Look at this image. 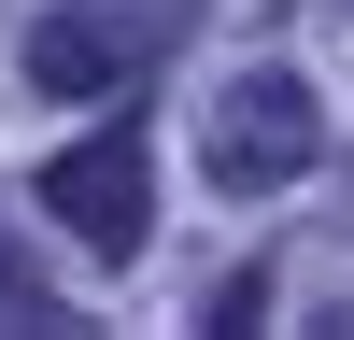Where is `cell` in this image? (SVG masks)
Instances as JSON below:
<instances>
[{"mask_svg": "<svg viewBox=\"0 0 354 340\" xmlns=\"http://www.w3.org/2000/svg\"><path fill=\"white\" fill-rule=\"evenodd\" d=\"M198 156H213L227 198H270V185H298V170L326 156V113H312L298 71H241V85L213 100V128H198Z\"/></svg>", "mask_w": 354, "mask_h": 340, "instance_id": "2", "label": "cell"}, {"mask_svg": "<svg viewBox=\"0 0 354 340\" xmlns=\"http://www.w3.org/2000/svg\"><path fill=\"white\" fill-rule=\"evenodd\" d=\"M43 213L71 227L100 270H128L142 227H156V142H142V113H113V128H85L71 156H43Z\"/></svg>", "mask_w": 354, "mask_h": 340, "instance_id": "1", "label": "cell"}, {"mask_svg": "<svg viewBox=\"0 0 354 340\" xmlns=\"http://www.w3.org/2000/svg\"><path fill=\"white\" fill-rule=\"evenodd\" d=\"M113 71H128V57H113L100 15H43V28H28V85H43V100H100Z\"/></svg>", "mask_w": 354, "mask_h": 340, "instance_id": "3", "label": "cell"}]
</instances>
